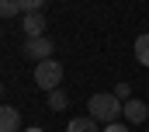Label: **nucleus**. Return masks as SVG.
Listing matches in <instances>:
<instances>
[{"instance_id":"1","label":"nucleus","mask_w":149,"mask_h":132,"mask_svg":"<svg viewBox=\"0 0 149 132\" xmlns=\"http://www.w3.org/2000/svg\"><path fill=\"white\" fill-rule=\"evenodd\" d=\"M121 108H125V101H118L114 94H94V98L87 101V115H90L94 122H104V125L118 122Z\"/></svg>"},{"instance_id":"2","label":"nucleus","mask_w":149,"mask_h":132,"mask_svg":"<svg viewBox=\"0 0 149 132\" xmlns=\"http://www.w3.org/2000/svg\"><path fill=\"white\" fill-rule=\"evenodd\" d=\"M63 84V63L59 59H42L35 63V87L38 91H56Z\"/></svg>"},{"instance_id":"3","label":"nucleus","mask_w":149,"mask_h":132,"mask_svg":"<svg viewBox=\"0 0 149 132\" xmlns=\"http://www.w3.org/2000/svg\"><path fill=\"white\" fill-rule=\"evenodd\" d=\"M52 38L49 35H38V38H28L24 42V56L31 59V63H42V59H52Z\"/></svg>"},{"instance_id":"4","label":"nucleus","mask_w":149,"mask_h":132,"mask_svg":"<svg viewBox=\"0 0 149 132\" xmlns=\"http://www.w3.org/2000/svg\"><path fill=\"white\" fill-rule=\"evenodd\" d=\"M121 115H125V122L128 125H139V122H146L149 118V104L139 98H128L125 101V108H121Z\"/></svg>"},{"instance_id":"5","label":"nucleus","mask_w":149,"mask_h":132,"mask_svg":"<svg viewBox=\"0 0 149 132\" xmlns=\"http://www.w3.org/2000/svg\"><path fill=\"white\" fill-rule=\"evenodd\" d=\"M21 28L28 38H38V35H45V18H42V11H28L24 18H21Z\"/></svg>"},{"instance_id":"6","label":"nucleus","mask_w":149,"mask_h":132,"mask_svg":"<svg viewBox=\"0 0 149 132\" xmlns=\"http://www.w3.org/2000/svg\"><path fill=\"white\" fill-rule=\"evenodd\" d=\"M0 132H21V111L10 104H0Z\"/></svg>"},{"instance_id":"7","label":"nucleus","mask_w":149,"mask_h":132,"mask_svg":"<svg viewBox=\"0 0 149 132\" xmlns=\"http://www.w3.org/2000/svg\"><path fill=\"white\" fill-rule=\"evenodd\" d=\"M97 125H101V122H94V118L87 115V118H73V122L66 125V132H101Z\"/></svg>"},{"instance_id":"8","label":"nucleus","mask_w":149,"mask_h":132,"mask_svg":"<svg viewBox=\"0 0 149 132\" xmlns=\"http://www.w3.org/2000/svg\"><path fill=\"white\" fill-rule=\"evenodd\" d=\"M132 49H135V59H139L142 66H149V35H139Z\"/></svg>"},{"instance_id":"9","label":"nucleus","mask_w":149,"mask_h":132,"mask_svg":"<svg viewBox=\"0 0 149 132\" xmlns=\"http://www.w3.org/2000/svg\"><path fill=\"white\" fill-rule=\"evenodd\" d=\"M66 104H70V101H66V91H59V87L49 91V108H52V111H63Z\"/></svg>"},{"instance_id":"10","label":"nucleus","mask_w":149,"mask_h":132,"mask_svg":"<svg viewBox=\"0 0 149 132\" xmlns=\"http://www.w3.org/2000/svg\"><path fill=\"white\" fill-rule=\"evenodd\" d=\"M14 14H24L17 0H0V18H14Z\"/></svg>"},{"instance_id":"11","label":"nucleus","mask_w":149,"mask_h":132,"mask_svg":"<svg viewBox=\"0 0 149 132\" xmlns=\"http://www.w3.org/2000/svg\"><path fill=\"white\" fill-rule=\"evenodd\" d=\"M17 4H21V11L28 14V11H42V7H45L49 0H17Z\"/></svg>"},{"instance_id":"12","label":"nucleus","mask_w":149,"mask_h":132,"mask_svg":"<svg viewBox=\"0 0 149 132\" xmlns=\"http://www.w3.org/2000/svg\"><path fill=\"white\" fill-rule=\"evenodd\" d=\"M114 98H118V101H128V98H132V87H128V84L121 80V84L114 87Z\"/></svg>"},{"instance_id":"13","label":"nucleus","mask_w":149,"mask_h":132,"mask_svg":"<svg viewBox=\"0 0 149 132\" xmlns=\"http://www.w3.org/2000/svg\"><path fill=\"white\" fill-rule=\"evenodd\" d=\"M101 132H128V129H125V125H118V122H111V125H104Z\"/></svg>"},{"instance_id":"14","label":"nucleus","mask_w":149,"mask_h":132,"mask_svg":"<svg viewBox=\"0 0 149 132\" xmlns=\"http://www.w3.org/2000/svg\"><path fill=\"white\" fill-rule=\"evenodd\" d=\"M24 132H45V129H38V125H35V129H24Z\"/></svg>"},{"instance_id":"15","label":"nucleus","mask_w":149,"mask_h":132,"mask_svg":"<svg viewBox=\"0 0 149 132\" xmlns=\"http://www.w3.org/2000/svg\"><path fill=\"white\" fill-rule=\"evenodd\" d=\"M0 98H3V84H0Z\"/></svg>"}]
</instances>
